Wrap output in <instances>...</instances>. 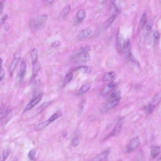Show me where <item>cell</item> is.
I'll list each match as a JSON object with an SVG mask.
<instances>
[{"instance_id": "cell-2", "label": "cell", "mask_w": 161, "mask_h": 161, "mask_svg": "<svg viewBox=\"0 0 161 161\" xmlns=\"http://www.w3.org/2000/svg\"><path fill=\"white\" fill-rule=\"evenodd\" d=\"M48 16L45 14H43L35 19L32 22V25L34 28L39 29L41 28L47 21Z\"/></svg>"}, {"instance_id": "cell-12", "label": "cell", "mask_w": 161, "mask_h": 161, "mask_svg": "<svg viewBox=\"0 0 161 161\" xmlns=\"http://www.w3.org/2000/svg\"><path fill=\"white\" fill-rule=\"evenodd\" d=\"M38 50L37 48H34L32 50L31 55L32 60V64L33 66L38 61Z\"/></svg>"}, {"instance_id": "cell-23", "label": "cell", "mask_w": 161, "mask_h": 161, "mask_svg": "<svg viewBox=\"0 0 161 161\" xmlns=\"http://www.w3.org/2000/svg\"><path fill=\"white\" fill-rule=\"evenodd\" d=\"M147 16L146 13L143 14L141 18L139 24V27L141 29H142L144 28L147 22Z\"/></svg>"}, {"instance_id": "cell-37", "label": "cell", "mask_w": 161, "mask_h": 161, "mask_svg": "<svg viewBox=\"0 0 161 161\" xmlns=\"http://www.w3.org/2000/svg\"><path fill=\"white\" fill-rule=\"evenodd\" d=\"M153 35L155 38L158 39L160 38V35L158 32L156 30H154L153 31Z\"/></svg>"}, {"instance_id": "cell-10", "label": "cell", "mask_w": 161, "mask_h": 161, "mask_svg": "<svg viewBox=\"0 0 161 161\" xmlns=\"http://www.w3.org/2000/svg\"><path fill=\"white\" fill-rule=\"evenodd\" d=\"M157 104L152 101L146 106L145 111L146 114L148 115L151 114L153 112Z\"/></svg>"}, {"instance_id": "cell-6", "label": "cell", "mask_w": 161, "mask_h": 161, "mask_svg": "<svg viewBox=\"0 0 161 161\" xmlns=\"http://www.w3.org/2000/svg\"><path fill=\"white\" fill-rule=\"evenodd\" d=\"M122 124L123 120L122 119H120L118 121L116 125L110 134V136H113L118 135L119 134L121 130Z\"/></svg>"}, {"instance_id": "cell-40", "label": "cell", "mask_w": 161, "mask_h": 161, "mask_svg": "<svg viewBox=\"0 0 161 161\" xmlns=\"http://www.w3.org/2000/svg\"><path fill=\"white\" fill-rule=\"evenodd\" d=\"M3 8V2H0V14L2 12Z\"/></svg>"}, {"instance_id": "cell-25", "label": "cell", "mask_w": 161, "mask_h": 161, "mask_svg": "<svg viewBox=\"0 0 161 161\" xmlns=\"http://www.w3.org/2000/svg\"><path fill=\"white\" fill-rule=\"evenodd\" d=\"M10 153V150L8 149L3 150L2 156L0 157V161H5L9 157Z\"/></svg>"}, {"instance_id": "cell-42", "label": "cell", "mask_w": 161, "mask_h": 161, "mask_svg": "<svg viewBox=\"0 0 161 161\" xmlns=\"http://www.w3.org/2000/svg\"><path fill=\"white\" fill-rule=\"evenodd\" d=\"M47 1H48V3H52L53 2V1H54V0H47Z\"/></svg>"}, {"instance_id": "cell-8", "label": "cell", "mask_w": 161, "mask_h": 161, "mask_svg": "<svg viewBox=\"0 0 161 161\" xmlns=\"http://www.w3.org/2000/svg\"><path fill=\"white\" fill-rule=\"evenodd\" d=\"M33 66L32 75L31 79L32 81H33L37 76L41 68V65L38 61H37Z\"/></svg>"}, {"instance_id": "cell-18", "label": "cell", "mask_w": 161, "mask_h": 161, "mask_svg": "<svg viewBox=\"0 0 161 161\" xmlns=\"http://www.w3.org/2000/svg\"><path fill=\"white\" fill-rule=\"evenodd\" d=\"M90 88V85L89 84H85L83 85L82 87H80V89L77 92V94L79 95L86 93V92L88 91Z\"/></svg>"}, {"instance_id": "cell-17", "label": "cell", "mask_w": 161, "mask_h": 161, "mask_svg": "<svg viewBox=\"0 0 161 161\" xmlns=\"http://www.w3.org/2000/svg\"><path fill=\"white\" fill-rule=\"evenodd\" d=\"M117 85V83L115 82H112L110 83L107 85V87L104 89L102 92L103 94H106V93H109L110 91L115 88Z\"/></svg>"}, {"instance_id": "cell-43", "label": "cell", "mask_w": 161, "mask_h": 161, "mask_svg": "<svg viewBox=\"0 0 161 161\" xmlns=\"http://www.w3.org/2000/svg\"><path fill=\"white\" fill-rule=\"evenodd\" d=\"M158 160L161 161V158H159V160Z\"/></svg>"}, {"instance_id": "cell-24", "label": "cell", "mask_w": 161, "mask_h": 161, "mask_svg": "<svg viewBox=\"0 0 161 161\" xmlns=\"http://www.w3.org/2000/svg\"><path fill=\"white\" fill-rule=\"evenodd\" d=\"M73 77V73H68L65 76L63 82V86L67 84L72 80Z\"/></svg>"}, {"instance_id": "cell-35", "label": "cell", "mask_w": 161, "mask_h": 161, "mask_svg": "<svg viewBox=\"0 0 161 161\" xmlns=\"http://www.w3.org/2000/svg\"><path fill=\"white\" fill-rule=\"evenodd\" d=\"M8 18V16L7 14L3 15L0 20V24L2 25L4 23Z\"/></svg>"}, {"instance_id": "cell-4", "label": "cell", "mask_w": 161, "mask_h": 161, "mask_svg": "<svg viewBox=\"0 0 161 161\" xmlns=\"http://www.w3.org/2000/svg\"><path fill=\"white\" fill-rule=\"evenodd\" d=\"M43 96V94L40 93L36 97L31 101L29 104L27 105L26 107L24 110V112H27L29 110L31 109L34 106L40 102V101L42 99Z\"/></svg>"}, {"instance_id": "cell-26", "label": "cell", "mask_w": 161, "mask_h": 161, "mask_svg": "<svg viewBox=\"0 0 161 161\" xmlns=\"http://www.w3.org/2000/svg\"><path fill=\"white\" fill-rule=\"evenodd\" d=\"M115 19V16L113 15L110 17L104 23V27L105 28H109L112 25Z\"/></svg>"}, {"instance_id": "cell-15", "label": "cell", "mask_w": 161, "mask_h": 161, "mask_svg": "<svg viewBox=\"0 0 161 161\" xmlns=\"http://www.w3.org/2000/svg\"><path fill=\"white\" fill-rule=\"evenodd\" d=\"M86 15V12L84 10H80L77 14L76 19L78 22H80L84 19Z\"/></svg>"}, {"instance_id": "cell-7", "label": "cell", "mask_w": 161, "mask_h": 161, "mask_svg": "<svg viewBox=\"0 0 161 161\" xmlns=\"http://www.w3.org/2000/svg\"><path fill=\"white\" fill-rule=\"evenodd\" d=\"M161 153L160 147L158 145H154L151 148L150 156L152 159L158 157Z\"/></svg>"}, {"instance_id": "cell-38", "label": "cell", "mask_w": 161, "mask_h": 161, "mask_svg": "<svg viewBox=\"0 0 161 161\" xmlns=\"http://www.w3.org/2000/svg\"><path fill=\"white\" fill-rule=\"evenodd\" d=\"M4 28L5 29L6 31H8L9 30V28H10V25H9V24L8 23H6L5 24Z\"/></svg>"}, {"instance_id": "cell-20", "label": "cell", "mask_w": 161, "mask_h": 161, "mask_svg": "<svg viewBox=\"0 0 161 161\" xmlns=\"http://www.w3.org/2000/svg\"><path fill=\"white\" fill-rule=\"evenodd\" d=\"M90 49V48L89 46H86L84 47H83L80 48L76 53L75 55V56H78L81 54H85V53H88V52Z\"/></svg>"}, {"instance_id": "cell-5", "label": "cell", "mask_w": 161, "mask_h": 161, "mask_svg": "<svg viewBox=\"0 0 161 161\" xmlns=\"http://www.w3.org/2000/svg\"><path fill=\"white\" fill-rule=\"evenodd\" d=\"M140 144V139L139 137H136L132 139L128 145L126 151L130 152L133 151L138 147Z\"/></svg>"}, {"instance_id": "cell-19", "label": "cell", "mask_w": 161, "mask_h": 161, "mask_svg": "<svg viewBox=\"0 0 161 161\" xmlns=\"http://www.w3.org/2000/svg\"><path fill=\"white\" fill-rule=\"evenodd\" d=\"M90 59V56L89 54L88 53H87L79 55L78 60L82 62H87L89 61Z\"/></svg>"}, {"instance_id": "cell-41", "label": "cell", "mask_w": 161, "mask_h": 161, "mask_svg": "<svg viewBox=\"0 0 161 161\" xmlns=\"http://www.w3.org/2000/svg\"><path fill=\"white\" fill-rule=\"evenodd\" d=\"M2 62H3V60L1 58H0V69L1 68Z\"/></svg>"}, {"instance_id": "cell-44", "label": "cell", "mask_w": 161, "mask_h": 161, "mask_svg": "<svg viewBox=\"0 0 161 161\" xmlns=\"http://www.w3.org/2000/svg\"></svg>"}, {"instance_id": "cell-13", "label": "cell", "mask_w": 161, "mask_h": 161, "mask_svg": "<svg viewBox=\"0 0 161 161\" xmlns=\"http://www.w3.org/2000/svg\"><path fill=\"white\" fill-rule=\"evenodd\" d=\"M92 30L90 28L84 30L79 34V38L81 40H84L87 38L91 34Z\"/></svg>"}, {"instance_id": "cell-9", "label": "cell", "mask_w": 161, "mask_h": 161, "mask_svg": "<svg viewBox=\"0 0 161 161\" xmlns=\"http://www.w3.org/2000/svg\"><path fill=\"white\" fill-rule=\"evenodd\" d=\"M27 65L25 61L23 60L20 64L19 70V77L21 80H22L24 77L26 72Z\"/></svg>"}, {"instance_id": "cell-31", "label": "cell", "mask_w": 161, "mask_h": 161, "mask_svg": "<svg viewBox=\"0 0 161 161\" xmlns=\"http://www.w3.org/2000/svg\"><path fill=\"white\" fill-rule=\"evenodd\" d=\"M119 95L120 92L119 91L117 90L114 91L111 94L110 100L117 99L120 97Z\"/></svg>"}, {"instance_id": "cell-21", "label": "cell", "mask_w": 161, "mask_h": 161, "mask_svg": "<svg viewBox=\"0 0 161 161\" xmlns=\"http://www.w3.org/2000/svg\"><path fill=\"white\" fill-rule=\"evenodd\" d=\"M51 122V121L48 119V120L45 121L42 123L39 124L35 128V130L36 131H39L42 129L44 128L46 126H48Z\"/></svg>"}, {"instance_id": "cell-32", "label": "cell", "mask_w": 161, "mask_h": 161, "mask_svg": "<svg viewBox=\"0 0 161 161\" xmlns=\"http://www.w3.org/2000/svg\"><path fill=\"white\" fill-rule=\"evenodd\" d=\"M151 26L147 25L146 27L145 30V37H148L150 35L151 31Z\"/></svg>"}, {"instance_id": "cell-29", "label": "cell", "mask_w": 161, "mask_h": 161, "mask_svg": "<svg viewBox=\"0 0 161 161\" xmlns=\"http://www.w3.org/2000/svg\"><path fill=\"white\" fill-rule=\"evenodd\" d=\"M36 151L35 150H32L30 151L28 154V158L32 161L34 160L36 158Z\"/></svg>"}, {"instance_id": "cell-27", "label": "cell", "mask_w": 161, "mask_h": 161, "mask_svg": "<svg viewBox=\"0 0 161 161\" xmlns=\"http://www.w3.org/2000/svg\"><path fill=\"white\" fill-rule=\"evenodd\" d=\"M51 101H48L43 103L38 109V113H41V112L43 111L46 108L48 107L51 104Z\"/></svg>"}, {"instance_id": "cell-1", "label": "cell", "mask_w": 161, "mask_h": 161, "mask_svg": "<svg viewBox=\"0 0 161 161\" xmlns=\"http://www.w3.org/2000/svg\"><path fill=\"white\" fill-rule=\"evenodd\" d=\"M121 98L119 97L117 99H111L105 104L101 109L103 112H106L116 107L120 102Z\"/></svg>"}, {"instance_id": "cell-30", "label": "cell", "mask_w": 161, "mask_h": 161, "mask_svg": "<svg viewBox=\"0 0 161 161\" xmlns=\"http://www.w3.org/2000/svg\"><path fill=\"white\" fill-rule=\"evenodd\" d=\"M61 116V112L60 111H58V112H57L56 113L54 114L52 116V117L49 118V120H50L52 122L54 121L55 120L57 119L59 117Z\"/></svg>"}, {"instance_id": "cell-33", "label": "cell", "mask_w": 161, "mask_h": 161, "mask_svg": "<svg viewBox=\"0 0 161 161\" xmlns=\"http://www.w3.org/2000/svg\"><path fill=\"white\" fill-rule=\"evenodd\" d=\"M5 75V72L4 70L1 67L0 69V81L3 80L4 78Z\"/></svg>"}, {"instance_id": "cell-34", "label": "cell", "mask_w": 161, "mask_h": 161, "mask_svg": "<svg viewBox=\"0 0 161 161\" xmlns=\"http://www.w3.org/2000/svg\"><path fill=\"white\" fill-rule=\"evenodd\" d=\"M61 42L59 41H56L51 44V46L53 48H56L60 45Z\"/></svg>"}, {"instance_id": "cell-28", "label": "cell", "mask_w": 161, "mask_h": 161, "mask_svg": "<svg viewBox=\"0 0 161 161\" xmlns=\"http://www.w3.org/2000/svg\"><path fill=\"white\" fill-rule=\"evenodd\" d=\"M71 6L69 5H66L64 8L62 13H61V16L62 17H64L67 16L70 10H71Z\"/></svg>"}, {"instance_id": "cell-22", "label": "cell", "mask_w": 161, "mask_h": 161, "mask_svg": "<svg viewBox=\"0 0 161 161\" xmlns=\"http://www.w3.org/2000/svg\"><path fill=\"white\" fill-rule=\"evenodd\" d=\"M76 71H79L84 73H89L91 72V68L87 66H81L77 67L75 69Z\"/></svg>"}, {"instance_id": "cell-36", "label": "cell", "mask_w": 161, "mask_h": 161, "mask_svg": "<svg viewBox=\"0 0 161 161\" xmlns=\"http://www.w3.org/2000/svg\"><path fill=\"white\" fill-rule=\"evenodd\" d=\"M72 143L73 146L76 147L79 145V141L77 138H75L72 140Z\"/></svg>"}, {"instance_id": "cell-16", "label": "cell", "mask_w": 161, "mask_h": 161, "mask_svg": "<svg viewBox=\"0 0 161 161\" xmlns=\"http://www.w3.org/2000/svg\"><path fill=\"white\" fill-rule=\"evenodd\" d=\"M116 73L114 72H110L105 73L103 77L104 81H108L112 80L116 76Z\"/></svg>"}, {"instance_id": "cell-39", "label": "cell", "mask_w": 161, "mask_h": 161, "mask_svg": "<svg viewBox=\"0 0 161 161\" xmlns=\"http://www.w3.org/2000/svg\"><path fill=\"white\" fill-rule=\"evenodd\" d=\"M6 113V112H4V111H2L0 112V120L4 116Z\"/></svg>"}, {"instance_id": "cell-3", "label": "cell", "mask_w": 161, "mask_h": 161, "mask_svg": "<svg viewBox=\"0 0 161 161\" xmlns=\"http://www.w3.org/2000/svg\"><path fill=\"white\" fill-rule=\"evenodd\" d=\"M21 57V54L20 53L16 52L14 54V59L11 63L9 68V72L11 76L12 75L15 71L17 65L20 62Z\"/></svg>"}, {"instance_id": "cell-11", "label": "cell", "mask_w": 161, "mask_h": 161, "mask_svg": "<svg viewBox=\"0 0 161 161\" xmlns=\"http://www.w3.org/2000/svg\"><path fill=\"white\" fill-rule=\"evenodd\" d=\"M131 43L129 39L125 41L123 44V48L125 54L126 56L128 57L129 54L131 53Z\"/></svg>"}, {"instance_id": "cell-14", "label": "cell", "mask_w": 161, "mask_h": 161, "mask_svg": "<svg viewBox=\"0 0 161 161\" xmlns=\"http://www.w3.org/2000/svg\"><path fill=\"white\" fill-rule=\"evenodd\" d=\"M110 151L109 150H107L104 151L98 157H96L93 160L94 161H102L108 157L110 153Z\"/></svg>"}]
</instances>
